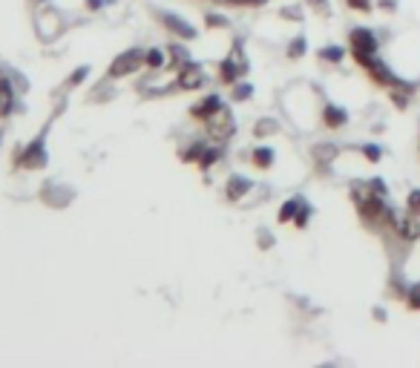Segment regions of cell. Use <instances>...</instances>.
<instances>
[{"mask_svg": "<svg viewBox=\"0 0 420 368\" xmlns=\"http://www.w3.org/2000/svg\"><path fill=\"white\" fill-rule=\"evenodd\" d=\"M354 199H357V216L362 219L366 227H371V230L392 227L394 230L397 216H394V210L386 204V196H380V193H374L371 187H366V190H354Z\"/></svg>", "mask_w": 420, "mask_h": 368, "instance_id": "cell-1", "label": "cell"}, {"mask_svg": "<svg viewBox=\"0 0 420 368\" xmlns=\"http://www.w3.org/2000/svg\"><path fill=\"white\" fill-rule=\"evenodd\" d=\"M349 46H351V58L360 64V67H366L371 58H377V35L366 26H354L349 32Z\"/></svg>", "mask_w": 420, "mask_h": 368, "instance_id": "cell-2", "label": "cell"}, {"mask_svg": "<svg viewBox=\"0 0 420 368\" xmlns=\"http://www.w3.org/2000/svg\"><path fill=\"white\" fill-rule=\"evenodd\" d=\"M144 55H147V52H141V49H127V52H121L116 61L110 64V78H124V75L136 72V69L144 64Z\"/></svg>", "mask_w": 420, "mask_h": 368, "instance_id": "cell-3", "label": "cell"}, {"mask_svg": "<svg viewBox=\"0 0 420 368\" xmlns=\"http://www.w3.org/2000/svg\"><path fill=\"white\" fill-rule=\"evenodd\" d=\"M245 72H247V64L242 61V52H239V49H234V52L219 64V78H222V84H231V87H234Z\"/></svg>", "mask_w": 420, "mask_h": 368, "instance_id": "cell-4", "label": "cell"}, {"mask_svg": "<svg viewBox=\"0 0 420 368\" xmlns=\"http://www.w3.org/2000/svg\"><path fill=\"white\" fill-rule=\"evenodd\" d=\"M204 81H207V75H204V72H202V67H196V64H184V67L179 69V78H176L179 89H187V92L202 89V87H204Z\"/></svg>", "mask_w": 420, "mask_h": 368, "instance_id": "cell-5", "label": "cell"}, {"mask_svg": "<svg viewBox=\"0 0 420 368\" xmlns=\"http://www.w3.org/2000/svg\"><path fill=\"white\" fill-rule=\"evenodd\" d=\"M207 124V132H210V139H216V141H225L227 135L234 132V119H231V112H227L225 107L213 115L210 121H204Z\"/></svg>", "mask_w": 420, "mask_h": 368, "instance_id": "cell-6", "label": "cell"}, {"mask_svg": "<svg viewBox=\"0 0 420 368\" xmlns=\"http://www.w3.org/2000/svg\"><path fill=\"white\" fill-rule=\"evenodd\" d=\"M362 69H366V75H369V78H371L377 87H397V84H400V78H394L392 69H389L383 61H377V58H371V61L362 67Z\"/></svg>", "mask_w": 420, "mask_h": 368, "instance_id": "cell-7", "label": "cell"}, {"mask_svg": "<svg viewBox=\"0 0 420 368\" xmlns=\"http://www.w3.org/2000/svg\"><path fill=\"white\" fill-rule=\"evenodd\" d=\"M15 161H17V164H24V167H29V170L44 167V164H46V156H44V141H41V139L32 141L26 150H21V156L15 152Z\"/></svg>", "mask_w": 420, "mask_h": 368, "instance_id": "cell-8", "label": "cell"}, {"mask_svg": "<svg viewBox=\"0 0 420 368\" xmlns=\"http://www.w3.org/2000/svg\"><path fill=\"white\" fill-rule=\"evenodd\" d=\"M222 109V98H219V95L213 92V95H204V98L193 107V109H190V115H193V119L196 121H210V119H213V115Z\"/></svg>", "mask_w": 420, "mask_h": 368, "instance_id": "cell-9", "label": "cell"}, {"mask_svg": "<svg viewBox=\"0 0 420 368\" xmlns=\"http://www.w3.org/2000/svg\"><path fill=\"white\" fill-rule=\"evenodd\" d=\"M251 187H254L251 179H245V176H231V179H227V187H225V196H227V202H242L247 193H251Z\"/></svg>", "mask_w": 420, "mask_h": 368, "instance_id": "cell-10", "label": "cell"}, {"mask_svg": "<svg viewBox=\"0 0 420 368\" xmlns=\"http://www.w3.org/2000/svg\"><path fill=\"white\" fill-rule=\"evenodd\" d=\"M394 234H397L400 239H406V242L420 239V216H412V213H409L406 219H397Z\"/></svg>", "mask_w": 420, "mask_h": 368, "instance_id": "cell-11", "label": "cell"}, {"mask_svg": "<svg viewBox=\"0 0 420 368\" xmlns=\"http://www.w3.org/2000/svg\"><path fill=\"white\" fill-rule=\"evenodd\" d=\"M161 21H164V26H167L170 32L179 35L182 41H193V37H196V29L187 26V21H182L179 15H161Z\"/></svg>", "mask_w": 420, "mask_h": 368, "instance_id": "cell-12", "label": "cell"}, {"mask_svg": "<svg viewBox=\"0 0 420 368\" xmlns=\"http://www.w3.org/2000/svg\"><path fill=\"white\" fill-rule=\"evenodd\" d=\"M322 121H326L329 130H340L349 124V112L337 107V104H326V109H322Z\"/></svg>", "mask_w": 420, "mask_h": 368, "instance_id": "cell-13", "label": "cell"}, {"mask_svg": "<svg viewBox=\"0 0 420 368\" xmlns=\"http://www.w3.org/2000/svg\"><path fill=\"white\" fill-rule=\"evenodd\" d=\"M12 104H15V92H12V84L6 78H0V119L12 112Z\"/></svg>", "mask_w": 420, "mask_h": 368, "instance_id": "cell-14", "label": "cell"}, {"mask_svg": "<svg viewBox=\"0 0 420 368\" xmlns=\"http://www.w3.org/2000/svg\"><path fill=\"white\" fill-rule=\"evenodd\" d=\"M251 159H254V164H256L259 170H268V167L274 164V159H277V152H274L271 147H256Z\"/></svg>", "mask_w": 420, "mask_h": 368, "instance_id": "cell-15", "label": "cell"}, {"mask_svg": "<svg viewBox=\"0 0 420 368\" xmlns=\"http://www.w3.org/2000/svg\"><path fill=\"white\" fill-rule=\"evenodd\" d=\"M299 204H302V199L297 196V199H288L282 207H279V222H291L294 216H297V210H299Z\"/></svg>", "mask_w": 420, "mask_h": 368, "instance_id": "cell-16", "label": "cell"}, {"mask_svg": "<svg viewBox=\"0 0 420 368\" xmlns=\"http://www.w3.org/2000/svg\"><path fill=\"white\" fill-rule=\"evenodd\" d=\"M167 52H170V58H173V64H170V67H173V69H176V67L182 69L184 64H190V61H187V49H184V46L173 44V46H167Z\"/></svg>", "mask_w": 420, "mask_h": 368, "instance_id": "cell-17", "label": "cell"}, {"mask_svg": "<svg viewBox=\"0 0 420 368\" xmlns=\"http://www.w3.org/2000/svg\"><path fill=\"white\" fill-rule=\"evenodd\" d=\"M144 64H147V69H161L164 67V52L161 49H150L144 55Z\"/></svg>", "mask_w": 420, "mask_h": 368, "instance_id": "cell-18", "label": "cell"}, {"mask_svg": "<svg viewBox=\"0 0 420 368\" xmlns=\"http://www.w3.org/2000/svg\"><path fill=\"white\" fill-rule=\"evenodd\" d=\"M406 305H409V311H420V282L409 285V290H406Z\"/></svg>", "mask_w": 420, "mask_h": 368, "instance_id": "cell-19", "label": "cell"}, {"mask_svg": "<svg viewBox=\"0 0 420 368\" xmlns=\"http://www.w3.org/2000/svg\"><path fill=\"white\" fill-rule=\"evenodd\" d=\"M308 219H311V204L302 199V204H299V210H297V216H294V225H297V227H305V225H308Z\"/></svg>", "mask_w": 420, "mask_h": 368, "instance_id": "cell-20", "label": "cell"}, {"mask_svg": "<svg viewBox=\"0 0 420 368\" xmlns=\"http://www.w3.org/2000/svg\"><path fill=\"white\" fill-rule=\"evenodd\" d=\"M219 156H222L219 150H204V152H202V159H199V167H202V170H210V167H213V164L219 161Z\"/></svg>", "mask_w": 420, "mask_h": 368, "instance_id": "cell-21", "label": "cell"}, {"mask_svg": "<svg viewBox=\"0 0 420 368\" xmlns=\"http://www.w3.org/2000/svg\"><path fill=\"white\" fill-rule=\"evenodd\" d=\"M204 150H207V147H204V144H202V141H196V144H193V147H187V150H184V152H182V159H184V161H199V159H202V152H204Z\"/></svg>", "mask_w": 420, "mask_h": 368, "instance_id": "cell-22", "label": "cell"}, {"mask_svg": "<svg viewBox=\"0 0 420 368\" xmlns=\"http://www.w3.org/2000/svg\"><path fill=\"white\" fill-rule=\"evenodd\" d=\"M314 156H317V161H331L337 156V147L334 144H322V147L314 150Z\"/></svg>", "mask_w": 420, "mask_h": 368, "instance_id": "cell-23", "label": "cell"}, {"mask_svg": "<svg viewBox=\"0 0 420 368\" xmlns=\"http://www.w3.org/2000/svg\"><path fill=\"white\" fill-rule=\"evenodd\" d=\"M320 58H322V61L340 64V61H342V49H340V46H329V49H320Z\"/></svg>", "mask_w": 420, "mask_h": 368, "instance_id": "cell-24", "label": "cell"}, {"mask_svg": "<svg viewBox=\"0 0 420 368\" xmlns=\"http://www.w3.org/2000/svg\"><path fill=\"white\" fill-rule=\"evenodd\" d=\"M251 84H234V101H247L251 98Z\"/></svg>", "mask_w": 420, "mask_h": 368, "instance_id": "cell-25", "label": "cell"}, {"mask_svg": "<svg viewBox=\"0 0 420 368\" xmlns=\"http://www.w3.org/2000/svg\"><path fill=\"white\" fill-rule=\"evenodd\" d=\"M406 207L412 216H420V190H412L409 193V199H406Z\"/></svg>", "mask_w": 420, "mask_h": 368, "instance_id": "cell-26", "label": "cell"}, {"mask_svg": "<svg viewBox=\"0 0 420 368\" xmlns=\"http://www.w3.org/2000/svg\"><path fill=\"white\" fill-rule=\"evenodd\" d=\"M362 156L374 164V161H380V156H383V150H380L377 144H362Z\"/></svg>", "mask_w": 420, "mask_h": 368, "instance_id": "cell-27", "label": "cell"}, {"mask_svg": "<svg viewBox=\"0 0 420 368\" xmlns=\"http://www.w3.org/2000/svg\"><path fill=\"white\" fill-rule=\"evenodd\" d=\"M305 46H308V41H305V37L299 35V37H294V44H291V49H288V55H291V58H299V55L305 52Z\"/></svg>", "mask_w": 420, "mask_h": 368, "instance_id": "cell-28", "label": "cell"}, {"mask_svg": "<svg viewBox=\"0 0 420 368\" xmlns=\"http://www.w3.org/2000/svg\"><path fill=\"white\" fill-rule=\"evenodd\" d=\"M349 3V9H354V12H371V0H346Z\"/></svg>", "mask_w": 420, "mask_h": 368, "instance_id": "cell-29", "label": "cell"}, {"mask_svg": "<svg viewBox=\"0 0 420 368\" xmlns=\"http://www.w3.org/2000/svg\"><path fill=\"white\" fill-rule=\"evenodd\" d=\"M219 3H234V6H265L268 0H219Z\"/></svg>", "mask_w": 420, "mask_h": 368, "instance_id": "cell-30", "label": "cell"}, {"mask_svg": "<svg viewBox=\"0 0 420 368\" xmlns=\"http://www.w3.org/2000/svg\"><path fill=\"white\" fill-rule=\"evenodd\" d=\"M274 130H277V121H262V124H256V135H259V139H262L265 132H274Z\"/></svg>", "mask_w": 420, "mask_h": 368, "instance_id": "cell-31", "label": "cell"}, {"mask_svg": "<svg viewBox=\"0 0 420 368\" xmlns=\"http://www.w3.org/2000/svg\"><path fill=\"white\" fill-rule=\"evenodd\" d=\"M87 72H89V69H87V67H81V69H78V72H75L72 78H69V84H81V81L87 78Z\"/></svg>", "mask_w": 420, "mask_h": 368, "instance_id": "cell-32", "label": "cell"}, {"mask_svg": "<svg viewBox=\"0 0 420 368\" xmlns=\"http://www.w3.org/2000/svg\"><path fill=\"white\" fill-rule=\"evenodd\" d=\"M227 21L225 17H219V15H207V26H225Z\"/></svg>", "mask_w": 420, "mask_h": 368, "instance_id": "cell-33", "label": "cell"}, {"mask_svg": "<svg viewBox=\"0 0 420 368\" xmlns=\"http://www.w3.org/2000/svg\"><path fill=\"white\" fill-rule=\"evenodd\" d=\"M101 6H104V0H87V9H92V12L101 9Z\"/></svg>", "mask_w": 420, "mask_h": 368, "instance_id": "cell-34", "label": "cell"}, {"mask_svg": "<svg viewBox=\"0 0 420 368\" xmlns=\"http://www.w3.org/2000/svg\"><path fill=\"white\" fill-rule=\"evenodd\" d=\"M380 6H383V9H394V0H380Z\"/></svg>", "mask_w": 420, "mask_h": 368, "instance_id": "cell-35", "label": "cell"}]
</instances>
